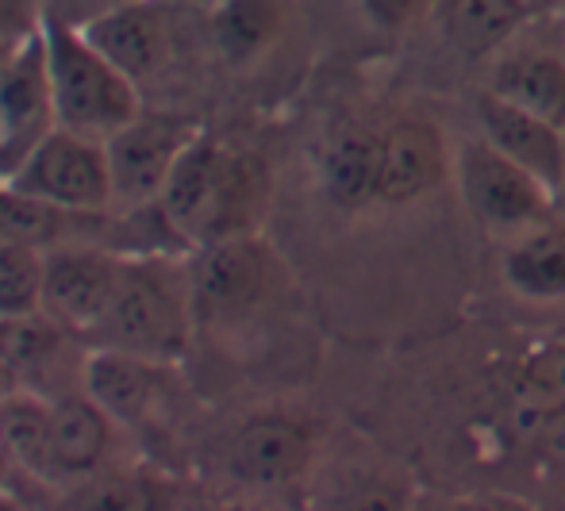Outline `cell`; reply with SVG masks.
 I'll list each match as a JSON object with an SVG mask.
<instances>
[{"label": "cell", "mask_w": 565, "mask_h": 511, "mask_svg": "<svg viewBox=\"0 0 565 511\" xmlns=\"http://www.w3.org/2000/svg\"><path fill=\"white\" fill-rule=\"evenodd\" d=\"M269 196L274 178L266 158L201 131L158 201V220L189 254L224 238L258 235Z\"/></svg>", "instance_id": "obj_1"}, {"label": "cell", "mask_w": 565, "mask_h": 511, "mask_svg": "<svg viewBox=\"0 0 565 511\" xmlns=\"http://www.w3.org/2000/svg\"><path fill=\"white\" fill-rule=\"evenodd\" d=\"M193 327L196 305L189 285V254L127 251L113 311L93 347L178 365L193 342Z\"/></svg>", "instance_id": "obj_2"}, {"label": "cell", "mask_w": 565, "mask_h": 511, "mask_svg": "<svg viewBox=\"0 0 565 511\" xmlns=\"http://www.w3.org/2000/svg\"><path fill=\"white\" fill-rule=\"evenodd\" d=\"M43 43L62 131L108 142L147 108L139 85L77 23L51 20L43 31Z\"/></svg>", "instance_id": "obj_3"}, {"label": "cell", "mask_w": 565, "mask_h": 511, "mask_svg": "<svg viewBox=\"0 0 565 511\" xmlns=\"http://www.w3.org/2000/svg\"><path fill=\"white\" fill-rule=\"evenodd\" d=\"M454 185L481 227L512 238L558 215V196L481 135L454 150Z\"/></svg>", "instance_id": "obj_4"}, {"label": "cell", "mask_w": 565, "mask_h": 511, "mask_svg": "<svg viewBox=\"0 0 565 511\" xmlns=\"http://www.w3.org/2000/svg\"><path fill=\"white\" fill-rule=\"evenodd\" d=\"M12 189L35 196L43 204H54L62 212L77 215H113L116 189L113 166H108V142L89 135L54 131L15 166L8 178Z\"/></svg>", "instance_id": "obj_5"}, {"label": "cell", "mask_w": 565, "mask_h": 511, "mask_svg": "<svg viewBox=\"0 0 565 511\" xmlns=\"http://www.w3.org/2000/svg\"><path fill=\"white\" fill-rule=\"evenodd\" d=\"M204 127L185 111L142 108L124 131L108 139V166H113L116 215L119 212H154L170 185L173 170L185 158Z\"/></svg>", "instance_id": "obj_6"}, {"label": "cell", "mask_w": 565, "mask_h": 511, "mask_svg": "<svg viewBox=\"0 0 565 511\" xmlns=\"http://www.w3.org/2000/svg\"><path fill=\"white\" fill-rule=\"evenodd\" d=\"M285 266L262 235H238L189 251L196 319H243L281 289Z\"/></svg>", "instance_id": "obj_7"}, {"label": "cell", "mask_w": 565, "mask_h": 511, "mask_svg": "<svg viewBox=\"0 0 565 511\" xmlns=\"http://www.w3.org/2000/svg\"><path fill=\"white\" fill-rule=\"evenodd\" d=\"M127 251L100 243H66L46 251L43 262V316L66 334L93 347L113 311Z\"/></svg>", "instance_id": "obj_8"}, {"label": "cell", "mask_w": 565, "mask_h": 511, "mask_svg": "<svg viewBox=\"0 0 565 511\" xmlns=\"http://www.w3.org/2000/svg\"><path fill=\"white\" fill-rule=\"evenodd\" d=\"M82 31L131 77L139 89L178 62L181 43V0H119Z\"/></svg>", "instance_id": "obj_9"}, {"label": "cell", "mask_w": 565, "mask_h": 511, "mask_svg": "<svg viewBox=\"0 0 565 511\" xmlns=\"http://www.w3.org/2000/svg\"><path fill=\"white\" fill-rule=\"evenodd\" d=\"M316 423L297 412H258L227 443V469L250 489L274 492L305 481L316 461Z\"/></svg>", "instance_id": "obj_10"}, {"label": "cell", "mask_w": 565, "mask_h": 511, "mask_svg": "<svg viewBox=\"0 0 565 511\" xmlns=\"http://www.w3.org/2000/svg\"><path fill=\"white\" fill-rule=\"evenodd\" d=\"M58 131L43 35L20 43L0 66V178L15 170L46 135Z\"/></svg>", "instance_id": "obj_11"}, {"label": "cell", "mask_w": 565, "mask_h": 511, "mask_svg": "<svg viewBox=\"0 0 565 511\" xmlns=\"http://www.w3.org/2000/svg\"><path fill=\"white\" fill-rule=\"evenodd\" d=\"M447 178H454V155L439 124L401 116L377 127V204H416Z\"/></svg>", "instance_id": "obj_12"}, {"label": "cell", "mask_w": 565, "mask_h": 511, "mask_svg": "<svg viewBox=\"0 0 565 511\" xmlns=\"http://www.w3.org/2000/svg\"><path fill=\"white\" fill-rule=\"evenodd\" d=\"M173 381H178V365L89 347L82 388L124 430H147L162 419L173 396Z\"/></svg>", "instance_id": "obj_13"}, {"label": "cell", "mask_w": 565, "mask_h": 511, "mask_svg": "<svg viewBox=\"0 0 565 511\" xmlns=\"http://www.w3.org/2000/svg\"><path fill=\"white\" fill-rule=\"evenodd\" d=\"M124 427L85 388L51 401V492L119 466Z\"/></svg>", "instance_id": "obj_14"}, {"label": "cell", "mask_w": 565, "mask_h": 511, "mask_svg": "<svg viewBox=\"0 0 565 511\" xmlns=\"http://www.w3.org/2000/svg\"><path fill=\"white\" fill-rule=\"evenodd\" d=\"M477 124L481 139H489L500 155H508L515 166L535 173L554 196L565 185V131L515 104L492 97L489 89L477 97Z\"/></svg>", "instance_id": "obj_15"}, {"label": "cell", "mask_w": 565, "mask_h": 511, "mask_svg": "<svg viewBox=\"0 0 565 511\" xmlns=\"http://www.w3.org/2000/svg\"><path fill=\"white\" fill-rule=\"evenodd\" d=\"M173 481L162 469L119 461L77 485L51 492L46 511H173Z\"/></svg>", "instance_id": "obj_16"}, {"label": "cell", "mask_w": 565, "mask_h": 511, "mask_svg": "<svg viewBox=\"0 0 565 511\" xmlns=\"http://www.w3.org/2000/svg\"><path fill=\"white\" fill-rule=\"evenodd\" d=\"M531 12V0H435L431 20L454 51L484 58L512 43L527 28Z\"/></svg>", "instance_id": "obj_17"}, {"label": "cell", "mask_w": 565, "mask_h": 511, "mask_svg": "<svg viewBox=\"0 0 565 511\" xmlns=\"http://www.w3.org/2000/svg\"><path fill=\"white\" fill-rule=\"evenodd\" d=\"M500 274L523 300H565V215L515 235L500 258Z\"/></svg>", "instance_id": "obj_18"}, {"label": "cell", "mask_w": 565, "mask_h": 511, "mask_svg": "<svg viewBox=\"0 0 565 511\" xmlns=\"http://www.w3.org/2000/svg\"><path fill=\"white\" fill-rule=\"evenodd\" d=\"M51 489V396L15 388L0 401V469Z\"/></svg>", "instance_id": "obj_19"}, {"label": "cell", "mask_w": 565, "mask_h": 511, "mask_svg": "<svg viewBox=\"0 0 565 511\" xmlns=\"http://www.w3.org/2000/svg\"><path fill=\"white\" fill-rule=\"evenodd\" d=\"M289 12L292 0H216L209 39L227 66H246L281 39Z\"/></svg>", "instance_id": "obj_20"}, {"label": "cell", "mask_w": 565, "mask_h": 511, "mask_svg": "<svg viewBox=\"0 0 565 511\" xmlns=\"http://www.w3.org/2000/svg\"><path fill=\"white\" fill-rule=\"evenodd\" d=\"M489 93L565 131V62L546 51H520L497 62Z\"/></svg>", "instance_id": "obj_21"}, {"label": "cell", "mask_w": 565, "mask_h": 511, "mask_svg": "<svg viewBox=\"0 0 565 511\" xmlns=\"http://www.w3.org/2000/svg\"><path fill=\"white\" fill-rule=\"evenodd\" d=\"M105 220V215H77L62 212L54 204H43L35 196L20 193L8 181H0V243L31 246V251H54L66 243H97L85 235L82 223Z\"/></svg>", "instance_id": "obj_22"}, {"label": "cell", "mask_w": 565, "mask_h": 511, "mask_svg": "<svg viewBox=\"0 0 565 511\" xmlns=\"http://www.w3.org/2000/svg\"><path fill=\"white\" fill-rule=\"evenodd\" d=\"M320 185L339 207L377 204V131L373 127H347L323 147Z\"/></svg>", "instance_id": "obj_23"}, {"label": "cell", "mask_w": 565, "mask_h": 511, "mask_svg": "<svg viewBox=\"0 0 565 511\" xmlns=\"http://www.w3.org/2000/svg\"><path fill=\"white\" fill-rule=\"evenodd\" d=\"M43 251L0 243V323L43 316Z\"/></svg>", "instance_id": "obj_24"}, {"label": "cell", "mask_w": 565, "mask_h": 511, "mask_svg": "<svg viewBox=\"0 0 565 511\" xmlns=\"http://www.w3.org/2000/svg\"><path fill=\"white\" fill-rule=\"evenodd\" d=\"M408 508V489L393 481L388 473L358 477V481H339L323 497L316 511H404Z\"/></svg>", "instance_id": "obj_25"}, {"label": "cell", "mask_w": 565, "mask_h": 511, "mask_svg": "<svg viewBox=\"0 0 565 511\" xmlns=\"http://www.w3.org/2000/svg\"><path fill=\"white\" fill-rule=\"evenodd\" d=\"M51 23V0H0V39L20 46L39 39Z\"/></svg>", "instance_id": "obj_26"}, {"label": "cell", "mask_w": 565, "mask_h": 511, "mask_svg": "<svg viewBox=\"0 0 565 511\" xmlns=\"http://www.w3.org/2000/svg\"><path fill=\"white\" fill-rule=\"evenodd\" d=\"M358 8L377 31L401 35V31H412L424 20H431L435 0H358Z\"/></svg>", "instance_id": "obj_27"}, {"label": "cell", "mask_w": 565, "mask_h": 511, "mask_svg": "<svg viewBox=\"0 0 565 511\" xmlns=\"http://www.w3.org/2000/svg\"><path fill=\"white\" fill-rule=\"evenodd\" d=\"M119 0H51V20H66V23H89L97 20L100 12L116 8Z\"/></svg>", "instance_id": "obj_28"}, {"label": "cell", "mask_w": 565, "mask_h": 511, "mask_svg": "<svg viewBox=\"0 0 565 511\" xmlns=\"http://www.w3.org/2000/svg\"><path fill=\"white\" fill-rule=\"evenodd\" d=\"M431 511H535V508L515 497H458V500H443Z\"/></svg>", "instance_id": "obj_29"}, {"label": "cell", "mask_w": 565, "mask_h": 511, "mask_svg": "<svg viewBox=\"0 0 565 511\" xmlns=\"http://www.w3.org/2000/svg\"><path fill=\"white\" fill-rule=\"evenodd\" d=\"M0 511H35V508H31L28 500H23L15 489H8V485H0Z\"/></svg>", "instance_id": "obj_30"}, {"label": "cell", "mask_w": 565, "mask_h": 511, "mask_svg": "<svg viewBox=\"0 0 565 511\" xmlns=\"http://www.w3.org/2000/svg\"><path fill=\"white\" fill-rule=\"evenodd\" d=\"M12 51H15V46H8L4 39H0V66H4V62H8V54H12Z\"/></svg>", "instance_id": "obj_31"}, {"label": "cell", "mask_w": 565, "mask_h": 511, "mask_svg": "<svg viewBox=\"0 0 565 511\" xmlns=\"http://www.w3.org/2000/svg\"><path fill=\"white\" fill-rule=\"evenodd\" d=\"M220 511H262V508H254V504H227V508H220Z\"/></svg>", "instance_id": "obj_32"}, {"label": "cell", "mask_w": 565, "mask_h": 511, "mask_svg": "<svg viewBox=\"0 0 565 511\" xmlns=\"http://www.w3.org/2000/svg\"><path fill=\"white\" fill-rule=\"evenodd\" d=\"M558 212L565 215V185H562V193H558Z\"/></svg>", "instance_id": "obj_33"}, {"label": "cell", "mask_w": 565, "mask_h": 511, "mask_svg": "<svg viewBox=\"0 0 565 511\" xmlns=\"http://www.w3.org/2000/svg\"><path fill=\"white\" fill-rule=\"evenodd\" d=\"M531 4H535V8H539V4H546V0H531Z\"/></svg>", "instance_id": "obj_34"}, {"label": "cell", "mask_w": 565, "mask_h": 511, "mask_svg": "<svg viewBox=\"0 0 565 511\" xmlns=\"http://www.w3.org/2000/svg\"><path fill=\"white\" fill-rule=\"evenodd\" d=\"M181 4H185V0H181Z\"/></svg>", "instance_id": "obj_35"}]
</instances>
